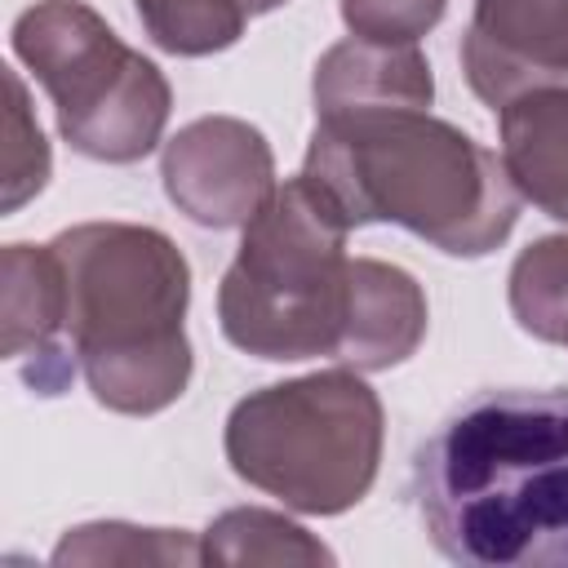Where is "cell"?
I'll list each match as a JSON object with an SVG mask.
<instances>
[{"instance_id":"cell-1","label":"cell","mask_w":568,"mask_h":568,"mask_svg":"<svg viewBox=\"0 0 568 568\" xmlns=\"http://www.w3.org/2000/svg\"><path fill=\"white\" fill-rule=\"evenodd\" d=\"M430 546L466 568H568V386L484 390L413 457Z\"/></svg>"},{"instance_id":"cell-2","label":"cell","mask_w":568,"mask_h":568,"mask_svg":"<svg viewBox=\"0 0 568 568\" xmlns=\"http://www.w3.org/2000/svg\"><path fill=\"white\" fill-rule=\"evenodd\" d=\"M302 178L346 226L395 222L453 257L493 253L519 217L501 155L430 111L315 120Z\"/></svg>"},{"instance_id":"cell-3","label":"cell","mask_w":568,"mask_h":568,"mask_svg":"<svg viewBox=\"0 0 568 568\" xmlns=\"http://www.w3.org/2000/svg\"><path fill=\"white\" fill-rule=\"evenodd\" d=\"M67 284V342L98 404L146 417L191 382V266L155 226L84 222L49 240Z\"/></svg>"},{"instance_id":"cell-4","label":"cell","mask_w":568,"mask_h":568,"mask_svg":"<svg viewBox=\"0 0 568 568\" xmlns=\"http://www.w3.org/2000/svg\"><path fill=\"white\" fill-rule=\"evenodd\" d=\"M342 213L311 178L280 182L244 222L217 288L231 346L257 359H337L351 320V257Z\"/></svg>"},{"instance_id":"cell-5","label":"cell","mask_w":568,"mask_h":568,"mask_svg":"<svg viewBox=\"0 0 568 568\" xmlns=\"http://www.w3.org/2000/svg\"><path fill=\"white\" fill-rule=\"evenodd\" d=\"M231 470L302 515H342L377 479L382 399L355 368L244 395L222 435Z\"/></svg>"},{"instance_id":"cell-6","label":"cell","mask_w":568,"mask_h":568,"mask_svg":"<svg viewBox=\"0 0 568 568\" xmlns=\"http://www.w3.org/2000/svg\"><path fill=\"white\" fill-rule=\"evenodd\" d=\"M13 53L58 111L62 138L106 164L155 151L169 120V80L129 49L84 0H40L13 22Z\"/></svg>"},{"instance_id":"cell-7","label":"cell","mask_w":568,"mask_h":568,"mask_svg":"<svg viewBox=\"0 0 568 568\" xmlns=\"http://www.w3.org/2000/svg\"><path fill=\"white\" fill-rule=\"evenodd\" d=\"M160 178L169 200L200 226H244L275 191L266 138L231 115L186 124L164 146Z\"/></svg>"},{"instance_id":"cell-8","label":"cell","mask_w":568,"mask_h":568,"mask_svg":"<svg viewBox=\"0 0 568 568\" xmlns=\"http://www.w3.org/2000/svg\"><path fill=\"white\" fill-rule=\"evenodd\" d=\"M466 84L506 106L528 89L568 80V0H475L462 36Z\"/></svg>"},{"instance_id":"cell-9","label":"cell","mask_w":568,"mask_h":568,"mask_svg":"<svg viewBox=\"0 0 568 568\" xmlns=\"http://www.w3.org/2000/svg\"><path fill=\"white\" fill-rule=\"evenodd\" d=\"M4 355L27 359L22 377L40 395H62L80 368L67 342V284L53 244L4 248Z\"/></svg>"},{"instance_id":"cell-10","label":"cell","mask_w":568,"mask_h":568,"mask_svg":"<svg viewBox=\"0 0 568 568\" xmlns=\"http://www.w3.org/2000/svg\"><path fill=\"white\" fill-rule=\"evenodd\" d=\"M430 98V62L417 44L351 36L315 62V120L368 111H426Z\"/></svg>"},{"instance_id":"cell-11","label":"cell","mask_w":568,"mask_h":568,"mask_svg":"<svg viewBox=\"0 0 568 568\" xmlns=\"http://www.w3.org/2000/svg\"><path fill=\"white\" fill-rule=\"evenodd\" d=\"M426 337V297L417 280L377 257H351V320L337 364L377 373L404 364Z\"/></svg>"},{"instance_id":"cell-12","label":"cell","mask_w":568,"mask_h":568,"mask_svg":"<svg viewBox=\"0 0 568 568\" xmlns=\"http://www.w3.org/2000/svg\"><path fill=\"white\" fill-rule=\"evenodd\" d=\"M501 164L546 217L568 222V89H528L501 111Z\"/></svg>"},{"instance_id":"cell-13","label":"cell","mask_w":568,"mask_h":568,"mask_svg":"<svg viewBox=\"0 0 568 568\" xmlns=\"http://www.w3.org/2000/svg\"><path fill=\"white\" fill-rule=\"evenodd\" d=\"M510 315L524 333L568 346V235H546L515 257Z\"/></svg>"},{"instance_id":"cell-14","label":"cell","mask_w":568,"mask_h":568,"mask_svg":"<svg viewBox=\"0 0 568 568\" xmlns=\"http://www.w3.org/2000/svg\"><path fill=\"white\" fill-rule=\"evenodd\" d=\"M204 559L213 564H328L333 555L306 537V528L271 510H226L209 524Z\"/></svg>"},{"instance_id":"cell-15","label":"cell","mask_w":568,"mask_h":568,"mask_svg":"<svg viewBox=\"0 0 568 568\" xmlns=\"http://www.w3.org/2000/svg\"><path fill=\"white\" fill-rule=\"evenodd\" d=\"M146 36L182 58H204L231 49L248 27L244 0H133Z\"/></svg>"},{"instance_id":"cell-16","label":"cell","mask_w":568,"mask_h":568,"mask_svg":"<svg viewBox=\"0 0 568 568\" xmlns=\"http://www.w3.org/2000/svg\"><path fill=\"white\" fill-rule=\"evenodd\" d=\"M4 89H9V120H4V213H13L27 195H36L49 178V146L40 124L27 111V93L18 71H4Z\"/></svg>"},{"instance_id":"cell-17","label":"cell","mask_w":568,"mask_h":568,"mask_svg":"<svg viewBox=\"0 0 568 568\" xmlns=\"http://www.w3.org/2000/svg\"><path fill=\"white\" fill-rule=\"evenodd\" d=\"M448 0H342V18L364 40L417 44L439 18Z\"/></svg>"},{"instance_id":"cell-18","label":"cell","mask_w":568,"mask_h":568,"mask_svg":"<svg viewBox=\"0 0 568 568\" xmlns=\"http://www.w3.org/2000/svg\"><path fill=\"white\" fill-rule=\"evenodd\" d=\"M248 4V13H271V9H280L284 0H244Z\"/></svg>"}]
</instances>
